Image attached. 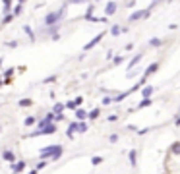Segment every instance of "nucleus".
<instances>
[{
  "label": "nucleus",
  "mask_w": 180,
  "mask_h": 174,
  "mask_svg": "<svg viewBox=\"0 0 180 174\" xmlns=\"http://www.w3.org/2000/svg\"><path fill=\"white\" fill-rule=\"evenodd\" d=\"M39 155H41V159L52 157V159L56 161V159H60V155H62V145H49V147H43V149L39 151Z\"/></svg>",
  "instance_id": "nucleus-1"
},
{
  "label": "nucleus",
  "mask_w": 180,
  "mask_h": 174,
  "mask_svg": "<svg viewBox=\"0 0 180 174\" xmlns=\"http://www.w3.org/2000/svg\"><path fill=\"white\" fill-rule=\"evenodd\" d=\"M62 16H64V10H60V12H50L49 16H45V25H54L56 21H60L62 19Z\"/></svg>",
  "instance_id": "nucleus-2"
},
{
  "label": "nucleus",
  "mask_w": 180,
  "mask_h": 174,
  "mask_svg": "<svg viewBox=\"0 0 180 174\" xmlns=\"http://www.w3.org/2000/svg\"><path fill=\"white\" fill-rule=\"evenodd\" d=\"M141 18H149V10H140V12H134V14L128 18L130 21H136V19H141Z\"/></svg>",
  "instance_id": "nucleus-3"
},
{
  "label": "nucleus",
  "mask_w": 180,
  "mask_h": 174,
  "mask_svg": "<svg viewBox=\"0 0 180 174\" xmlns=\"http://www.w3.org/2000/svg\"><path fill=\"white\" fill-rule=\"evenodd\" d=\"M157 70H159V64H157V62H153V64H151V66H149L147 70H145V74H143V79H141V85H143V81L147 79V77H149V76H151L153 72H157Z\"/></svg>",
  "instance_id": "nucleus-4"
},
{
  "label": "nucleus",
  "mask_w": 180,
  "mask_h": 174,
  "mask_svg": "<svg viewBox=\"0 0 180 174\" xmlns=\"http://www.w3.org/2000/svg\"><path fill=\"white\" fill-rule=\"evenodd\" d=\"M101 39H103V35H97L95 39H91V41H89V43H87V45L83 46V50H89V49H93V46H95V45H97V43H99Z\"/></svg>",
  "instance_id": "nucleus-5"
},
{
  "label": "nucleus",
  "mask_w": 180,
  "mask_h": 174,
  "mask_svg": "<svg viewBox=\"0 0 180 174\" xmlns=\"http://www.w3.org/2000/svg\"><path fill=\"white\" fill-rule=\"evenodd\" d=\"M114 12H116V4H114V2H109L107 8H105V14H107V16H112Z\"/></svg>",
  "instance_id": "nucleus-6"
},
{
  "label": "nucleus",
  "mask_w": 180,
  "mask_h": 174,
  "mask_svg": "<svg viewBox=\"0 0 180 174\" xmlns=\"http://www.w3.org/2000/svg\"><path fill=\"white\" fill-rule=\"evenodd\" d=\"M2 157H4L6 161H10V162H14V159H16V155H14L10 149H6V151H4V153H2Z\"/></svg>",
  "instance_id": "nucleus-7"
},
{
  "label": "nucleus",
  "mask_w": 180,
  "mask_h": 174,
  "mask_svg": "<svg viewBox=\"0 0 180 174\" xmlns=\"http://www.w3.org/2000/svg\"><path fill=\"white\" fill-rule=\"evenodd\" d=\"M153 91H155V89H153L151 85H147V87H143V91H141V95H143L145 99H149V95H151Z\"/></svg>",
  "instance_id": "nucleus-8"
},
{
  "label": "nucleus",
  "mask_w": 180,
  "mask_h": 174,
  "mask_svg": "<svg viewBox=\"0 0 180 174\" xmlns=\"http://www.w3.org/2000/svg\"><path fill=\"white\" fill-rule=\"evenodd\" d=\"M76 116H77V118H80V120H85L89 114H87V112H85L83 108H77V110H76Z\"/></svg>",
  "instance_id": "nucleus-9"
},
{
  "label": "nucleus",
  "mask_w": 180,
  "mask_h": 174,
  "mask_svg": "<svg viewBox=\"0 0 180 174\" xmlns=\"http://www.w3.org/2000/svg\"><path fill=\"white\" fill-rule=\"evenodd\" d=\"M25 168V162H18V165H12V170L18 174V172H21V170H24Z\"/></svg>",
  "instance_id": "nucleus-10"
},
{
  "label": "nucleus",
  "mask_w": 180,
  "mask_h": 174,
  "mask_svg": "<svg viewBox=\"0 0 180 174\" xmlns=\"http://www.w3.org/2000/svg\"><path fill=\"white\" fill-rule=\"evenodd\" d=\"M77 130V124L76 122H72L70 126H68V137H74V132Z\"/></svg>",
  "instance_id": "nucleus-11"
},
{
  "label": "nucleus",
  "mask_w": 180,
  "mask_h": 174,
  "mask_svg": "<svg viewBox=\"0 0 180 174\" xmlns=\"http://www.w3.org/2000/svg\"><path fill=\"white\" fill-rule=\"evenodd\" d=\"M64 108H66V104H60V103H58V104H54V112H56V116L62 114V110H64Z\"/></svg>",
  "instance_id": "nucleus-12"
},
{
  "label": "nucleus",
  "mask_w": 180,
  "mask_h": 174,
  "mask_svg": "<svg viewBox=\"0 0 180 174\" xmlns=\"http://www.w3.org/2000/svg\"><path fill=\"white\" fill-rule=\"evenodd\" d=\"M171 151H172V153H174V155H180V141H178V143H172V147H171Z\"/></svg>",
  "instance_id": "nucleus-13"
},
{
  "label": "nucleus",
  "mask_w": 180,
  "mask_h": 174,
  "mask_svg": "<svg viewBox=\"0 0 180 174\" xmlns=\"http://www.w3.org/2000/svg\"><path fill=\"white\" fill-rule=\"evenodd\" d=\"M140 60H141V54H138V56H136V58H134V60H132V62H130V64H128V68H134V66H136V64H138V62H140Z\"/></svg>",
  "instance_id": "nucleus-14"
},
{
  "label": "nucleus",
  "mask_w": 180,
  "mask_h": 174,
  "mask_svg": "<svg viewBox=\"0 0 180 174\" xmlns=\"http://www.w3.org/2000/svg\"><path fill=\"white\" fill-rule=\"evenodd\" d=\"M130 162H132V166H136V151H130Z\"/></svg>",
  "instance_id": "nucleus-15"
},
{
  "label": "nucleus",
  "mask_w": 180,
  "mask_h": 174,
  "mask_svg": "<svg viewBox=\"0 0 180 174\" xmlns=\"http://www.w3.org/2000/svg\"><path fill=\"white\" fill-rule=\"evenodd\" d=\"M149 104H151V99H143V101L138 104V107H140V108H143V107H149Z\"/></svg>",
  "instance_id": "nucleus-16"
},
{
  "label": "nucleus",
  "mask_w": 180,
  "mask_h": 174,
  "mask_svg": "<svg viewBox=\"0 0 180 174\" xmlns=\"http://www.w3.org/2000/svg\"><path fill=\"white\" fill-rule=\"evenodd\" d=\"M149 45H151V46H161V45H163V41H161V39H151V41H149Z\"/></svg>",
  "instance_id": "nucleus-17"
},
{
  "label": "nucleus",
  "mask_w": 180,
  "mask_h": 174,
  "mask_svg": "<svg viewBox=\"0 0 180 174\" xmlns=\"http://www.w3.org/2000/svg\"><path fill=\"white\" fill-rule=\"evenodd\" d=\"M76 107H77V104H76V101H70V103H66V108H70V110H77Z\"/></svg>",
  "instance_id": "nucleus-18"
},
{
  "label": "nucleus",
  "mask_w": 180,
  "mask_h": 174,
  "mask_svg": "<svg viewBox=\"0 0 180 174\" xmlns=\"http://www.w3.org/2000/svg\"><path fill=\"white\" fill-rule=\"evenodd\" d=\"M97 116H99V108H95V110H91V112H89V120H95Z\"/></svg>",
  "instance_id": "nucleus-19"
},
{
  "label": "nucleus",
  "mask_w": 180,
  "mask_h": 174,
  "mask_svg": "<svg viewBox=\"0 0 180 174\" xmlns=\"http://www.w3.org/2000/svg\"><path fill=\"white\" fill-rule=\"evenodd\" d=\"M110 33H112V35H118V33H122V27H120V25H114V27L110 29Z\"/></svg>",
  "instance_id": "nucleus-20"
},
{
  "label": "nucleus",
  "mask_w": 180,
  "mask_h": 174,
  "mask_svg": "<svg viewBox=\"0 0 180 174\" xmlns=\"http://www.w3.org/2000/svg\"><path fill=\"white\" fill-rule=\"evenodd\" d=\"M35 124V118H33V116H27L25 118V126H33Z\"/></svg>",
  "instance_id": "nucleus-21"
},
{
  "label": "nucleus",
  "mask_w": 180,
  "mask_h": 174,
  "mask_svg": "<svg viewBox=\"0 0 180 174\" xmlns=\"http://www.w3.org/2000/svg\"><path fill=\"white\" fill-rule=\"evenodd\" d=\"M29 104H31L29 99H21V101H19V107H29Z\"/></svg>",
  "instance_id": "nucleus-22"
},
{
  "label": "nucleus",
  "mask_w": 180,
  "mask_h": 174,
  "mask_svg": "<svg viewBox=\"0 0 180 174\" xmlns=\"http://www.w3.org/2000/svg\"><path fill=\"white\" fill-rule=\"evenodd\" d=\"M85 130H87V124H83V122H82V124H77V132H82V134H83Z\"/></svg>",
  "instance_id": "nucleus-23"
},
{
  "label": "nucleus",
  "mask_w": 180,
  "mask_h": 174,
  "mask_svg": "<svg viewBox=\"0 0 180 174\" xmlns=\"http://www.w3.org/2000/svg\"><path fill=\"white\" fill-rule=\"evenodd\" d=\"M91 162H93V165H101V162H103V159H101V157H93Z\"/></svg>",
  "instance_id": "nucleus-24"
},
{
  "label": "nucleus",
  "mask_w": 180,
  "mask_h": 174,
  "mask_svg": "<svg viewBox=\"0 0 180 174\" xmlns=\"http://www.w3.org/2000/svg\"><path fill=\"white\" fill-rule=\"evenodd\" d=\"M24 29H25V33L29 35V37H31V41H33V31H31V27H29V25H25Z\"/></svg>",
  "instance_id": "nucleus-25"
},
{
  "label": "nucleus",
  "mask_w": 180,
  "mask_h": 174,
  "mask_svg": "<svg viewBox=\"0 0 180 174\" xmlns=\"http://www.w3.org/2000/svg\"><path fill=\"white\" fill-rule=\"evenodd\" d=\"M109 139H110V143H116V141H118V135H116V134H112Z\"/></svg>",
  "instance_id": "nucleus-26"
},
{
  "label": "nucleus",
  "mask_w": 180,
  "mask_h": 174,
  "mask_svg": "<svg viewBox=\"0 0 180 174\" xmlns=\"http://www.w3.org/2000/svg\"><path fill=\"white\" fill-rule=\"evenodd\" d=\"M19 12H21V4H18V6H16V10H14V16H19Z\"/></svg>",
  "instance_id": "nucleus-27"
},
{
  "label": "nucleus",
  "mask_w": 180,
  "mask_h": 174,
  "mask_svg": "<svg viewBox=\"0 0 180 174\" xmlns=\"http://www.w3.org/2000/svg\"><path fill=\"white\" fill-rule=\"evenodd\" d=\"M110 101H112L110 97H105V99H103V104H110Z\"/></svg>",
  "instance_id": "nucleus-28"
},
{
  "label": "nucleus",
  "mask_w": 180,
  "mask_h": 174,
  "mask_svg": "<svg viewBox=\"0 0 180 174\" xmlns=\"http://www.w3.org/2000/svg\"><path fill=\"white\" fill-rule=\"evenodd\" d=\"M54 79H56V77H54V76H50V77H47V79H45V83H50V81H54Z\"/></svg>",
  "instance_id": "nucleus-29"
},
{
  "label": "nucleus",
  "mask_w": 180,
  "mask_h": 174,
  "mask_svg": "<svg viewBox=\"0 0 180 174\" xmlns=\"http://www.w3.org/2000/svg\"><path fill=\"white\" fill-rule=\"evenodd\" d=\"M120 62H122V58H120V56H116V58H114V66H118Z\"/></svg>",
  "instance_id": "nucleus-30"
},
{
  "label": "nucleus",
  "mask_w": 180,
  "mask_h": 174,
  "mask_svg": "<svg viewBox=\"0 0 180 174\" xmlns=\"http://www.w3.org/2000/svg\"><path fill=\"white\" fill-rule=\"evenodd\" d=\"M43 168H45V162H39V165H37V168H35V170H43Z\"/></svg>",
  "instance_id": "nucleus-31"
},
{
  "label": "nucleus",
  "mask_w": 180,
  "mask_h": 174,
  "mask_svg": "<svg viewBox=\"0 0 180 174\" xmlns=\"http://www.w3.org/2000/svg\"><path fill=\"white\" fill-rule=\"evenodd\" d=\"M174 124H176V126H180V116H178V118L174 120Z\"/></svg>",
  "instance_id": "nucleus-32"
},
{
  "label": "nucleus",
  "mask_w": 180,
  "mask_h": 174,
  "mask_svg": "<svg viewBox=\"0 0 180 174\" xmlns=\"http://www.w3.org/2000/svg\"><path fill=\"white\" fill-rule=\"evenodd\" d=\"M29 174H37V170H31V172H29Z\"/></svg>",
  "instance_id": "nucleus-33"
},
{
  "label": "nucleus",
  "mask_w": 180,
  "mask_h": 174,
  "mask_svg": "<svg viewBox=\"0 0 180 174\" xmlns=\"http://www.w3.org/2000/svg\"><path fill=\"white\" fill-rule=\"evenodd\" d=\"M0 132H2V126H0Z\"/></svg>",
  "instance_id": "nucleus-34"
},
{
  "label": "nucleus",
  "mask_w": 180,
  "mask_h": 174,
  "mask_svg": "<svg viewBox=\"0 0 180 174\" xmlns=\"http://www.w3.org/2000/svg\"><path fill=\"white\" fill-rule=\"evenodd\" d=\"M0 85H2V79H0Z\"/></svg>",
  "instance_id": "nucleus-35"
},
{
  "label": "nucleus",
  "mask_w": 180,
  "mask_h": 174,
  "mask_svg": "<svg viewBox=\"0 0 180 174\" xmlns=\"http://www.w3.org/2000/svg\"><path fill=\"white\" fill-rule=\"evenodd\" d=\"M0 66H2V60H0Z\"/></svg>",
  "instance_id": "nucleus-36"
}]
</instances>
